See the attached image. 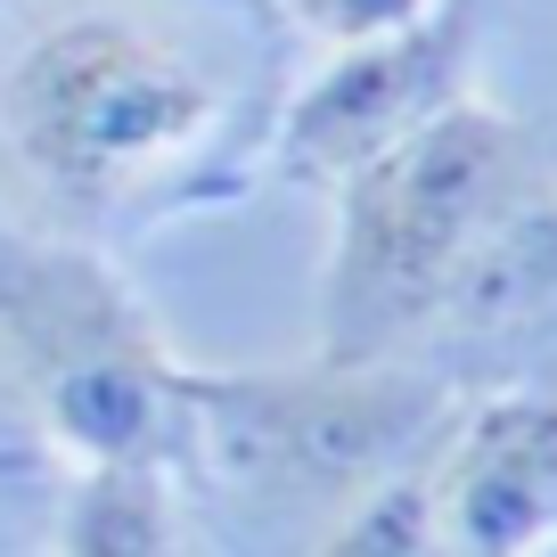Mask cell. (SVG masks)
<instances>
[{"instance_id":"2","label":"cell","mask_w":557,"mask_h":557,"mask_svg":"<svg viewBox=\"0 0 557 557\" xmlns=\"http://www.w3.org/2000/svg\"><path fill=\"white\" fill-rule=\"evenodd\" d=\"M459 385L418 361L181 369L173 492L230 557H304L336 517L410 475L443 443Z\"/></svg>"},{"instance_id":"10","label":"cell","mask_w":557,"mask_h":557,"mask_svg":"<svg viewBox=\"0 0 557 557\" xmlns=\"http://www.w3.org/2000/svg\"><path fill=\"white\" fill-rule=\"evenodd\" d=\"M278 9H287L296 41H320V50H336V41H369V34H385V25L418 17L426 0H278Z\"/></svg>"},{"instance_id":"8","label":"cell","mask_w":557,"mask_h":557,"mask_svg":"<svg viewBox=\"0 0 557 557\" xmlns=\"http://www.w3.org/2000/svg\"><path fill=\"white\" fill-rule=\"evenodd\" d=\"M304 557H451L435 524V492H426V459L394 475L385 492H369L352 517H336Z\"/></svg>"},{"instance_id":"3","label":"cell","mask_w":557,"mask_h":557,"mask_svg":"<svg viewBox=\"0 0 557 557\" xmlns=\"http://www.w3.org/2000/svg\"><path fill=\"white\" fill-rule=\"evenodd\" d=\"M557 197L549 139L484 90L336 181V238L320 278V345L329 361H418L426 329L459 296V278Z\"/></svg>"},{"instance_id":"11","label":"cell","mask_w":557,"mask_h":557,"mask_svg":"<svg viewBox=\"0 0 557 557\" xmlns=\"http://www.w3.org/2000/svg\"><path fill=\"white\" fill-rule=\"evenodd\" d=\"M50 508H58V500H50ZM50 508L0 500V557H41V541H50Z\"/></svg>"},{"instance_id":"7","label":"cell","mask_w":557,"mask_h":557,"mask_svg":"<svg viewBox=\"0 0 557 557\" xmlns=\"http://www.w3.org/2000/svg\"><path fill=\"white\" fill-rule=\"evenodd\" d=\"M50 557H181V492L164 468H66Z\"/></svg>"},{"instance_id":"4","label":"cell","mask_w":557,"mask_h":557,"mask_svg":"<svg viewBox=\"0 0 557 557\" xmlns=\"http://www.w3.org/2000/svg\"><path fill=\"white\" fill-rule=\"evenodd\" d=\"M0 369L66 468H173L189 361L107 246L0 213Z\"/></svg>"},{"instance_id":"6","label":"cell","mask_w":557,"mask_h":557,"mask_svg":"<svg viewBox=\"0 0 557 557\" xmlns=\"http://www.w3.org/2000/svg\"><path fill=\"white\" fill-rule=\"evenodd\" d=\"M426 492L451 557L557 549V385L468 394L426 451Z\"/></svg>"},{"instance_id":"1","label":"cell","mask_w":557,"mask_h":557,"mask_svg":"<svg viewBox=\"0 0 557 557\" xmlns=\"http://www.w3.org/2000/svg\"><path fill=\"white\" fill-rule=\"evenodd\" d=\"M296 83L278 0H0V213L107 255L230 213Z\"/></svg>"},{"instance_id":"9","label":"cell","mask_w":557,"mask_h":557,"mask_svg":"<svg viewBox=\"0 0 557 557\" xmlns=\"http://www.w3.org/2000/svg\"><path fill=\"white\" fill-rule=\"evenodd\" d=\"M58 484H66V459L50 451V435H41L34 401L17 394V377L0 369V500H34V508H50Z\"/></svg>"},{"instance_id":"5","label":"cell","mask_w":557,"mask_h":557,"mask_svg":"<svg viewBox=\"0 0 557 557\" xmlns=\"http://www.w3.org/2000/svg\"><path fill=\"white\" fill-rule=\"evenodd\" d=\"M484 34H492V0H426L418 17L385 25L369 41H336L329 66L304 74L287 115H278L271 173L329 197L336 181H352L385 148H401L410 132L451 115L459 99H475Z\"/></svg>"}]
</instances>
